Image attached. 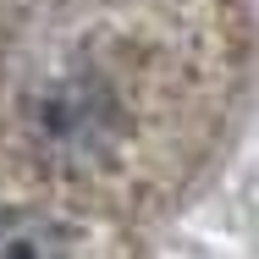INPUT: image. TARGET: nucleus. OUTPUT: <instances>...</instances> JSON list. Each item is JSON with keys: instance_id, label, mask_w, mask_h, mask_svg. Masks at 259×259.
I'll list each match as a JSON object with an SVG mask.
<instances>
[{"instance_id": "1", "label": "nucleus", "mask_w": 259, "mask_h": 259, "mask_svg": "<svg viewBox=\"0 0 259 259\" xmlns=\"http://www.w3.org/2000/svg\"><path fill=\"white\" fill-rule=\"evenodd\" d=\"M0 259H77V226L55 209L11 204L0 209Z\"/></svg>"}]
</instances>
